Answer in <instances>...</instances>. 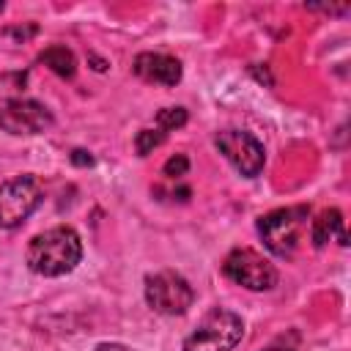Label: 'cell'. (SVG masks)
I'll return each instance as SVG.
<instances>
[{"mask_svg":"<svg viewBox=\"0 0 351 351\" xmlns=\"http://www.w3.org/2000/svg\"><path fill=\"white\" fill-rule=\"evenodd\" d=\"M27 266L41 277H60L74 271L82 258V241L74 228L58 225L30 239L27 244Z\"/></svg>","mask_w":351,"mask_h":351,"instance_id":"obj_1","label":"cell"},{"mask_svg":"<svg viewBox=\"0 0 351 351\" xmlns=\"http://www.w3.org/2000/svg\"><path fill=\"white\" fill-rule=\"evenodd\" d=\"M241 337H244V321L225 307H214L211 313L203 315L197 329L186 335L184 351H233Z\"/></svg>","mask_w":351,"mask_h":351,"instance_id":"obj_2","label":"cell"},{"mask_svg":"<svg viewBox=\"0 0 351 351\" xmlns=\"http://www.w3.org/2000/svg\"><path fill=\"white\" fill-rule=\"evenodd\" d=\"M304 219H307V208L304 206L274 208V211L263 214L258 219V233H261L266 250L280 255V258L293 255V250L299 244V233L304 228Z\"/></svg>","mask_w":351,"mask_h":351,"instance_id":"obj_3","label":"cell"},{"mask_svg":"<svg viewBox=\"0 0 351 351\" xmlns=\"http://www.w3.org/2000/svg\"><path fill=\"white\" fill-rule=\"evenodd\" d=\"M145 302L154 313L184 315L195 302V291L186 282V277L167 269V271H156L145 277Z\"/></svg>","mask_w":351,"mask_h":351,"instance_id":"obj_4","label":"cell"},{"mask_svg":"<svg viewBox=\"0 0 351 351\" xmlns=\"http://www.w3.org/2000/svg\"><path fill=\"white\" fill-rule=\"evenodd\" d=\"M222 274L247 288V291H269L277 285V269L269 258H263L258 250L239 247L222 261Z\"/></svg>","mask_w":351,"mask_h":351,"instance_id":"obj_5","label":"cell"},{"mask_svg":"<svg viewBox=\"0 0 351 351\" xmlns=\"http://www.w3.org/2000/svg\"><path fill=\"white\" fill-rule=\"evenodd\" d=\"M41 203V186L33 176H16L0 184V228H19Z\"/></svg>","mask_w":351,"mask_h":351,"instance_id":"obj_6","label":"cell"},{"mask_svg":"<svg viewBox=\"0 0 351 351\" xmlns=\"http://www.w3.org/2000/svg\"><path fill=\"white\" fill-rule=\"evenodd\" d=\"M214 145L219 148V154L244 176V178H255L263 170L266 162V151L258 143V137H252L250 132L241 129H225L214 137Z\"/></svg>","mask_w":351,"mask_h":351,"instance_id":"obj_7","label":"cell"},{"mask_svg":"<svg viewBox=\"0 0 351 351\" xmlns=\"http://www.w3.org/2000/svg\"><path fill=\"white\" fill-rule=\"evenodd\" d=\"M52 126V112L33 99H11L0 104V129L8 134H41Z\"/></svg>","mask_w":351,"mask_h":351,"instance_id":"obj_8","label":"cell"},{"mask_svg":"<svg viewBox=\"0 0 351 351\" xmlns=\"http://www.w3.org/2000/svg\"><path fill=\"white\" fill-rule=\"evenodd\" d=\"M134 74L145 82H154V85H165V88H173L181 82V63L170 55H162V52H140L132 63Z\"/></svg>","mask_w":351,"mask_h":351,"instance_id":"obj_9","label":"cell"},{"mask_svg":"<svg viewBox=\"0 0 351 351\" xmlns=\"http://www.w3.org/2000/svg\"><path fill=\"white\" fill-rule=\"evenodd\" d=\"M340 239V244H348L346 241V233H343V214L337 208H326L321 211L315 219H313V228H310V239H313V247H326L332 239Z\"/></svg>","mask_w":351,"mask_h":351,"instance_id":"obj_10","label":"cell"},{"mask_svg":"<svg viewBox=\"0 0 351 351\" xmlns=\"http://www.w3.org/2000/svg\"><path fill=\"white\" fill-rule=\"evenodd\" d=\"M38 60L44 63V66H49L58 77H74V71H77V60H74V52L69 49V47H63V44H55V47H47L41 55H38Z\"/></svg>","mask_w":351,"mask_h":351,"instance_id":"obj_11","label":"cell"},{"mask_svg":"<svg viewBox=\"0 0 351 351\" xmlns=\"http://www.w3.org/2000/svg\"><path fill=\"white\" fill-rule=\"evenodd\" d=\"M186 123V110L184 107H165L156 112V129L159 132H173Z\"/></svg>","mask_w":351,"mask_h":351,"instance_id":"obj_12","label":"cell"},{"mask_svg":"<svg viewBox=\"0 0 351 351\" xmlns=\"http://www.w3.org/2000/svg\"><path fill=\"white\" fill-rule=\"evenodd\" d=\"M162 143H165V132H159V129H140L137 137H134V148H137L140 156L151 154V151L159 148Z\"/></svg>","mask_w":351,"mask_h":351,"instance_id":"obj_13","label":"cell"},{"mask_svg":"<svg viewBox=\"0 0 351 351\" xmlns=\"http://www.w3.org/2000/svg\"><path fill=\"white\" fill-rule=\"evenodd\" d=\"M186 170H189V159H186L184 154L170 156V159L165 162V167H162V173H165L167 178H181V176H186Z\"/></svg>","mask_w":351,"mask_h":351,"instance_id":"obj_14","label":"cell"},{"mask_svg":"<svg viewBox=\"0 0 351 351\" xmlns=\"http://www.w3.org/2000/svg\"><path fill=\"white\" fill-rule=\"evenodd\" d=\"M71 162H74L77 167H88V165H93V156H90L88 151L77 148V151H71Z\"/></svg>","mask_w":351,"mask_h":351,"instance_id":"obj_15","label":"cell"},{"mask_svg":"<svg viewBox=\"0 0 351 351\" xmlns=\"http://www.w3.org/2000/svg\"><path fill=\"white\" fill-rule=\"evenodd\" d=\"M310 8L313 11H326V14H346L348 11V5H337V8L335 5H310Z\"/></svg>","mask_w":351,"mask_h":351,"instance_id":"obj_16","label":"cell"},{"mask_svg":"<svg viewBox=\"0 0 351 351\" xmlns=\"http://www.w3.org/2000/svg\"><path fill=\"white\" fill-rule=\"evenodd\" d=\"M96 351H129V348H123V346H115V343H110V346H107V343H101Z\"/></svg>","mask_w":351,"mask_h":351,"instance_id":"obj_17","label":"cell"},{"mask_svg":"<svg viewBox=\"0 0 351 351\" xmlns=\"http://www.w3.org/2000/svg\"><path fill=\"white\" fill-rule=\"evenodd\" d=\"M263 351H293V348H282V346H271V348H263Z\"/></svg>","mask_w":351,"mask_h":351,"instance_id":"obj_18","label":"cell"}]
</instances>
